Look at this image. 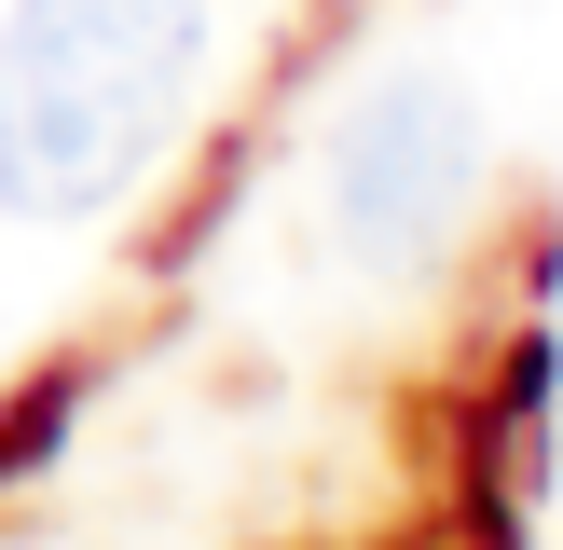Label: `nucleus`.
I'll list each match as a JSON object with an SVG mask.
<instances>
[{
    "label": "nucleus",
    "mask_w": 563,
    "mask_h": 550,
    "mask_svg": "<svg viewBox=\"0 0 563 550\" xmlns=\"http://www.w3.org/2000/svg\"><path fill=\"white\" fill-rule=\"evenodd\" d=\"M207 0H14L0 14V220H97L179 138Z\"/></svg>",
    "instance_id": "f257e3e1"
},
{
    "label": "nucleus",
    "mask_w": 563,
    "mask_h": 550,
    "mask_svg": "<svg viewBox=\"0 0 563 550\" xmlns=\"http://www.w3.org/2000/svg\"><path fill=\"white\" fill-rule=\"evenodd\" d=\"M467 193H482V97L440 55L357 82L344 138H330V234L357 262H427L467 220Z\"/></svg>",
    "instance_id": "f03ea898"
}]
</instances>
